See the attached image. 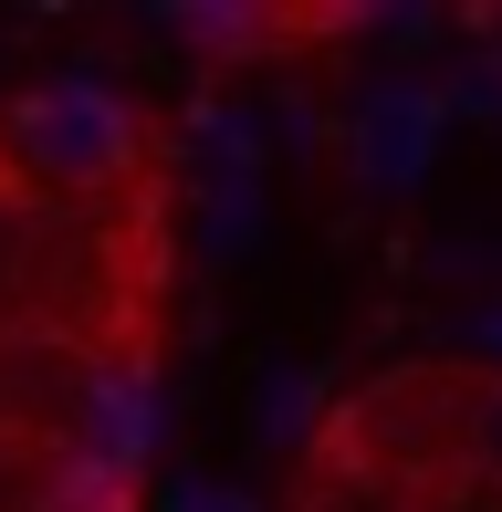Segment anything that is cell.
Masks as SVG:
<instances>
[{"mask_svg":"<svg viewBox=\"0 0 502 512\" xmlns=\"http://www.w3.org/2000/svg\"><path fill=\"white\" fill-rule=\"evenodd\" d=\"M450 439L482 481H502V366H450Z\"/></svg>","mask_w":502,"mask_h":512,"instance_id":"cell-3","label":"cell"},{"mask_svg":"<svg viewBox=\"0 0 502 512\" xmlns=\"http://www.w3.org/2000/svg\"><path fill=\"white\" fill-rule=\"evenodd\" d=\"M0 147H11V168L32 189L95 199V189H126L147 168V115L95 74H42L0 105Z\"/></svg>","mask_w":502,"mask_h":512,"instance_id":"cell-1","label":"cell"},{"mask_svg":"<svg viewBox=\"0 0 502 512\" xmlns=\"http://www.w3.org/2000/svg\"><path fill=\"white\" fill-rule=\"evenodd\" d=\"M147 439H157V387L147 366H105L74 408V450L105 460V471H147Z\"/></svg>","mask_w":502,"mask_h":512,"instance_id":"cell-2","label":"cell"},{"mask_svg":"<svg viewBox=\"0 0 502 512\" xmlns=\"http://www.w3.org/2000/svg\"><path fill=\"white\" fill-rule=\"evenodd\" d=\"M32 512H136V471H105V460L63 450V471L42 481V502H32Z\"/></svg>","mask_w":502,"mask_h":512,"instance_id":"cell-4","label":"cell"}]
</instances>
